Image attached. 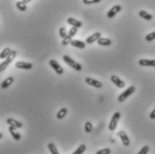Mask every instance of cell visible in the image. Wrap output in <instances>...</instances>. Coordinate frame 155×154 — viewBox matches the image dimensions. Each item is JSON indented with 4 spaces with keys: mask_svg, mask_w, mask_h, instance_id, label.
<instances>
[{
    "mask_svg": "<svg viewBox=\"0 0 155 154\" xmlns=\"http://www.w3.org/2000/svg\"><path fill=\"white\" fill-rule=\"evenodd\" d=\"M66 114H67V109L63 108L57 113V119H62V118H64L66 116Z\"/></svg>",
    "mask_w": 155,
    "mask_h": 154,
    "instance_id": "44dd1931",
    "label": "cell"
},
{
    "mask_svg": "<svg viewBox=\"0 0 155 154\" xmlns=\"http://www.w3.org/2000/svg\"><path fill=\"white\" fill-rule=\"evenodd\" d=\"M97 42L100 46H110L112 43L111 40H110L108 38H101V37L98 40Z\"/></svg>",
    "mask_w": 155,
    "mask_h": 154,
    "instance_id": "ac0fdd59",
    "label": "cell"
},
{
    "mask_svg": "<svg viewBox=\"0 0 155 154\" xmlns=\"http://www.w3.org/2000/svg\"><path fill=\"white\" fill-rule=\"evenodd\" d=\"M50 66L54 69V71L57 73V75H61L64 74V69L63 67H61V66L59 65L56 60H54V59H51V60H50Z\"/></svg>",
    "mask_w": 155,
    "mask_h": 154,
    "instance_id": "5b68a950",
    "label": "cell"
},
{
    "mask_svg": "<svg viewBox=\"0 0 155 154\" xmlns=\"http://www.w3.org/2000/svg\"><path fill=\"white\" fill-rule=\"evenodd\" d=\"M111 151L110 149L107 148V149H102V150H100L96 152V154H110Z\"/></svg>",
    "mask_w": 155,
    "mask_h": 154,
    "instance_id": "4dcf8cb0",
    "label": "cell"
},
{
    "mask_svg": "<svg viewBox=\"0 0 155 154\" xmlns=\"http://www.w3.org/2000/svg\"><path fill=\"white\" fill-rule=\"evenodd\" d=\"M77 28H75V27H72L70 29V31H68V33H67V36L63 40V41H62V45L63 46H67L68 44H70L71 43V41H72V38L75 36V35L77 33Z\"/></svg>",
    "mask_w": 155,
    "mask_h": 154,
    "instance_id": "277c9868",
    "label": "cell"
},
{
    "mask_svg": "<svg viewBox=\"0 0 155 154\" xmlns=\"http://www.w3.org/2000/svg\"><path fill=\"white\" fill-rule=\"evenodd\" d=\"M118 136L121 139L122 144H124V146H129L130 145V140L128 138V136L126 135V134L124 131H119L118 132Z\"/></svg>",
    "mask_w": 155,
    "mask_h": 154,
    "instance_id": "9c48e42d",
    "label": "cell"
},
{
    "mask_svg": "<svg viewBox=\"0 0 155 154\" xmlns=\"http://www.w3.org/2000/svg\"><path fill=\"white\" fill-rule=\"evenodd\" d=\"M59 36H60L63 40L67 36V32H66V30L65 27H61L59 29Z\"/></svg>",
    "mask_w": 155,
    "mask_h": 154,
    "instance_id": "484cf974",
    "label": "cell"
},
{
    "mask_svg": "<svg viewBox=\"0 0 155 154\" xmlns=\"http://www.w3.org/2000/svg\"><path fill=\"white\" fill-rule=\"evenodd\" d=\"M63 60H64L69 66L72 67L73 69H75V70H76V71H81V70H82V66H81L79 63H77L76 61H75L74 59L71 58L69 56H67V55L63 56Z\"/></svg>",
    "mask_w": 155,
    "mask_h": 154,
    "instance_id": "6da1fadb",
    "label": "cell"
},
{
    "mask_svg": "<svg viewBox=\"0 0 155 154\" xmlns=\"http://www.w3.org/2000/svg\"><path fill=\"white\" fill-rule=\"evenodd\" d=\"M67 22H68V24H70L72 27H75V28H81L82 25V23L81 22H79L78 20L76 19H74V18H68L67 19Z\"/></svg>",
    "mask_w": 155,
    "mask_h": 154,
    "instance_id": "9a60e30c",
    "label": "cell"
},
{
    "mask_svg": "<svg viewBox=\"0 0 155 154\" xmlns=\"http://www.w3.org/2000/svg\"><path fill=\"white\" fill-rule=\"evenodd\" d=\"M8 66H9V63H7L6 60H5V61H3L1 64H0V73L3 72V71H5Z\"/></svg>",
    "mask_w": 155,
    "mask_h": 154,
    "instance_id": "f1b7e54d",
    "label": "cell"
},
{
    "mask_svg": "<svg viewBox=\"0 0 155 154\" xmlns=\"http://www.w3.org/2000/svg\"><path fill=\"white\" fill-rule=\"evenodd\" d=\"M139 16L142 17V18H144V19H145V20H148V21H150V20L152 19V15H150L149 13H147L146 11H144V10H142V11L139 12Z\"/></svg>",
    "mask_w": 155,
    "mask_h": 154,
    "instance_id": "d6986e66",
    "label": "cell"
},
{
    "mask_svg": "<svg viewBox=\"0 0 155 154\" xmlns=\"http://www.w3.org/2000/svg\"><path fill=\"white\" fill-rule=\"evenodd\" d=\"M149 151H150L149 146H144V147H142V148L140 150V151H139L137 154H147V153L149 152Z\"/></svg>",
    "mask_w": 155,
    "mask_h": 154,
    "instance_id": "f546056e",
    "label": "cell"
},
{
    "mask_svg": "<svg viewBox=\"0 0 155 154\" xmlns=\"http://www.w3.org/2000/svg\"><path fill=\"white\" fill-rule=\"evenodd\" d=\"M101 0H83L82 3H84L85 5L89 4H95V3H100Z\"/></svg>",
    "mask_w": 155,
    "mask_h": 154,
    "instance_id": "1f68e13d",
    "label": "cell"
},
{
    "mask_svg": "<svg viewBox=\"0 0 155 154\" xmlns=\"http://www.w3.org/2000/svg\"><path fill=\"white\" fill-rule=\"evenodd\" d=\"M32 64L31 63H27V62H17L15 64V67L16 68H19V69H25V70H30L32 68Z\"/></svg>",
    "mask_w": 155,
    "mask_h": 154,
    "instance_id": "7c38bea8",
    "label": "cell"
},
{
    "mask_svg": "<svg viewBox=\"0 0 155 154\" xmlns=\"http://www.w3.org/2000/svg\"><path fill=\"white\" fill-rule=\"evenodd\" d=\"M85 82H86L87 84L91 85V86H93V87H95V88H98V89H100V88L102 87V84H101V82H99V81H97V80H95V79H92V78H91V77H87V78L85 79Z\"/></svg>",
    "mask_w": 155,
    "mask_h": 154,
    "instance_id": "52a82bcc",
    "label": "cell"
},
{
    "mask_svg": "<svg viewBox=\"0 0 155 154\" xmlns=\"http://www.w3.org/2000/svg\"><path fill=\"white\" fill-rule=\"evenodd\" d=\"M8 130H9V132H10L11 135L13 136V138H14L15 141H19V140L21 139V134H20L19 132L17 131V128L13 127V126H9Z\"/></svg>",
    "mask_w": 155,
    "mask_h": 154,
    "instance_id": "4fadbf2b",
    "label": "cell"
},
{
    "mask_svg": "<svg viewBox=\"0 0 155 154\" xmlns=\"http://www.w3.org/2000/svg\"><path fill=\"white\" fill-rule=\"evenodd\" d=\"M71 46H73L75 47V48H78V49H84L85 48V46H86V43L85 42H83V41H81V40H74L71 41Z\"/></svg>",
    "mask_w": 155,
    "mask_h": 154,
    "instance_id": "2e32d148",
    "label": "cell"
},
{
    "mask_svg": "<svg viewBox=\"0 0 155 154\" xmlns=\"http://www.w3.org/2000/svg\"><path fill=\"white\" fill-rule=\"evenodd\" d=\"M6 124L9 125L10 126H13V127H15V128H22V124L14 118H7L6 119Z\"/></svg>",
    "mask_w": 155,
    "mask_h": 154,
    "instance_id": "8fae6325",
    "label": "cell"
},
{
    "mask_svg": "<svg viewBox=\"0 0 155 154\" xmlns=\"http://www.w3.org/2000/svg\"><path fill=\"white\" fill-rule=\"evenodd\" d=\"M110 80H111V82H113V84L117 86V87H118V88H120V89H122V88H124L125 87V82L119 78V77H117V75H112L111 77H110Z\"/></svg>",
    "mask_w": 155,
    "mask_h": 154,
    "instance_id": "ba28073f",
    "label": "cell"
},
{
    "mask_svg": "<svg viewBox=\"0 0 155 154\" xmlns=\"http://www.w3.org/2000/svg\"><path fill=\"white\" fill-rule=\"evenodd\" d=\"M138 63L142 66H153V67H155V60H150V59H140Z\"/></svg>",
    "mask_w": 155,
    "mask_h": 154,
    "instance_id": "5bb4252c",
    "label": "cell"
},
{
    "mask_svg": "<svg viewBox=\"0 0 155 154\" xmlns=\"http://www.w3.org/2000/svg\"><path fill=\"white\" fill-rule=\"evenodd\" d=\"M22 2L25 4V3H28V2H30V0H23V1H22Z\"/></svg>",
    "mask_w": 155,
    "mask_h": 154,
    "instance_id": "836d02e7",
    "label": "cell"
},
{
    "mask_svg": "<svg viewBox=\"0 0 155 154\" xmlns=\"http://www.w3.org/2000/svg\"><path fill=\"white\" fill-rule=\"evenodd\" d=\"M16 7H17L20 11H22V12H24V11L27 9L26 5L23 3L22 1H17V2H16Z\"/></svg>",
    "mask_w": 155,
    "mask_h": 154,
    "instance_id": "603a6c76",
    "label": "cell"
},
{
    "mask_svg": "<svg viewBox=\"0 0 155 154\" xmlns=\"http://www.w3.org/2000/svg\"><path fill=\"white\" fill-rule=\"evenodd\" d=\"M101 32L100 31H98V32H95V33H93L92 35H91L90 37H88L87 39H86V44H92L93 42H95V41H98V40L101 38Z\"/></svg>",
    "mask_w": 155,
    "mask_h": 154,
    "instance_id": "30bf717a",
    "label": "cell"
},
{
    "mask_svg": "<svg viewBox=\"0 0 155 154\" xmlns=\"http://www.w3.org/2000/svg\"><path fill=\"white\" fill-rule=\"evenodd\" d=\"M11 52H12V50L10 48H6L1 53H0V59H6Z\"/></svg>",
    "mask_w": 155,
    "mask_h": 154,
    "instance_id": "ffe728a7",
    "label": "cell"
},
{
    "mask_svg": "<svg viewBox=\"0 0 155 154\" xmlns=\"http://www.w3.org/2000/svg\"><path fill=\"white\" fill-rule=\"evenodd\" d=\"M121 10H122L121 6L116 5V6H113V7L108 12V14H107V17H109V18H113V17H114L117 14H118Z\"/></svg>",
    "mask_w": 155,
    "mask_h": 154,
    "instance_id": "8992f818",
    "label": "cell"
},
{
    "mask_svg": "<svg viewBox=\"0 0 155 154\" xmlns=\"http://www.w3.org/2000/svg\"><path fill=\"white\" fill-rule=\"evenodd\" d=\"M120 116H121V114L119 112H116L113 116H112V118L110 122V125H109V130L110 131H115L116 128H117V123L120 119Z\"/></svg>",
    "mask_w": 155,
    "mask_h": 154,
    "instance_id": "7a4b0ae2",
    "label": "cell"
},
{
    "mask_svg": "<svg viewBox=\"0 0 155 154\" xmlns=\"http://www.w3.org/2000/svg\"><path fill=\"white\" fill-rule=\"evenodd\" d=\"M155 39V31H152L151 33H149L148 35H146V37H145V40L147 41H152Z\"/></svg>",
    "mask_w": 155,
    "mask_h": 154,
    "instance_id": "83f0119b",
    "label": "cell"
},
{
    "mask_svg": "<svg viewBox=\"0 0 155 154\" xmlns=\"http://www.w3.org/2000/svg\"><path fill=\"white\" fill-rule=\"evenodd\" d=\"M150 118H151V119H155V108H154V109L151 112V114H150Z\"/></svg>",
    "mask_w": 155,
    "mask_h": 154,
    "instance_id": "d6a6232c",
    "label": "cell"
},
{
    "mask_svg": "<svg viewBox=\"0 0 155 154\" xmlns=\"http://www.w3.org/2000/svg\"><path fill=\"white\" fill-rule=\"evenodd\" d=\"M135 91V86H130V87H128L124 92H122L120 95H119L117 100H118L119 102H123L124 100H126L131 95V94H133Z\"/></svg>",
    "mask_w": 155,
    "mask_h": 154,
    "instance_id": "3957f363",
    "label": "cell"
},
{
    "mask_svg": "<svg viewBox=\"0 0 155 154\" xmlns=\"http://www.w3.org/2000/svg\"><path fill=\"white\" fill-rule=\"evenodd\" d=\"M47 148H49L51 154H59V152L54 144H47Z\"/></svg>",
    "mask_w": 155,
    "mask_h": 154,
    "instance_id": "cb8c5ba5",
    "label": "cell"
},
{
    "mask_svg": "<svg viewBox=\"0 0 155 154\" xmlns=\"http://www.w3.org/2000/svg\"><path fill=\"white\" fill-rule=\"evenodd\" d=\"M85 151H86V146H85V144H81V145L78 147V149H77L75 152H73L72 154H82Z\"/></svg>",
    "mask_w": 155,
    "mask_h": 154,
    "instance_id": "d4e9b609",
    "label": "cell"
},
{
    "mask_svg": "<svg viewBox=\"0 0 155 154\" xmlns=\"http://www.w3.org/2000/svg\"><path fill=\"white\" fill-rule=\"evenodd\" d=\"M84 130H85V132L90 134L91 131H92V125L91 122H87L85 123V125H84Z\"/></svg>",
    "mask_w": 155,
    "mask_h": 154,
    "instance_id": "4316f807",
    "label": "cell"
},
{
    "mask_svg": "<svg viewBox=\"0 0 155 154\" xmlns=\"http://www.w3.org/2000/svg\"><path fill=\"white\" fill-rule=\"evenodd\" d=\"M2 137H3V134H2L1 133H0V139H1Z\"/></svg>",
    "mask_w": 155,
    "mask_h": 154,
    "instance_id": "e575fe53",
    "label": "cell"
},
{
    "mask_svg": "<svg viewBox=\"0 0 155 154\" xmlns=\"http://www.w3.org/2000/svg\"><path fill=\"white\" fill-rule=\"evenodd\" d=\"M16 55H17V52L15 51V50H12V52L10 53V55L7 56V58L6 59V61L7 62V63H12V61L14 60L15 59V57L16 56Z\"/></svg>",
    "mask_w": 155,
    "mask_h": 154,
    "instance_id": "7402d4cb",
    "label": "cell"
},
{
    "mask_svg": "<svg viewBox=\"0 0 155 154\" xmlns=\"http://www.w3.org/2000/svg\"><path fill=\"white\" fill-rule=\"evenodd\" d=\"M14 82V77H12V76H9V77H7L2 84H1V88L2 89H6V88H8Z\"/></svg>",
    "mask_w": 155,
    "mask_h": 154,
    "instance_id": "e0dca14e",
    "label": "cell"
}]
</instances>
